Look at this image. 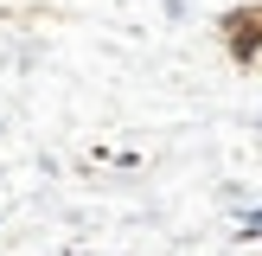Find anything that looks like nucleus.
<instances>
[{
  "label": "nucleus",
  "instance_id": "2",
  "mask_svg": "<svg viewBox=\"0 0 262 256\" xmlns=\"http://www.w3.org/2000/svg\"><path fill=\"white\" fill-rule=\"evenodd\" d=\"M237 237H243V243H256V237H262V205H256V211H243V224H237Z\"/></svg>",
  "mask_w": 262,
  "mask_h": 256
},
{
  "label": "nucleus",
  "instance_id": "1",
  "mask_svg": "<svg viewBox=\"0 0 262 256\" xmlns=\"http://www.w3.org/2000/svg\"><path fill=\"white\" fill-rule=\"evenodd\" d=\"M224 45H230V58H262V7H237V13H224Z\"/></svg>",
  "mask_w": 262,
  "mask_h": 256
}]
</instances>
